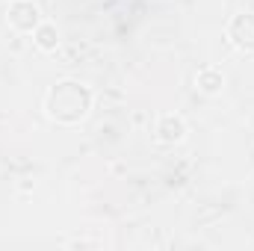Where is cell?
I'll list each match as a JSON object with an SVG mask.
<instances>
[{
  "instance_id": "cell-5",
  "label": "cell",
  "mask_w": 254,
  "mask_h": 251,
  "mask_svg": "<svg viewBox=\"0 0 254 251\" xmlns=\"http://www.w3.org/2000/svg\"><path fill=\"white\" fill-rule=\"evenodd\" d=\"M39 45H42V48H54V45H57L54 27H42V30H39Z\"/></svg>"
},
{
  "instance_id": "cell-1",
  "label": "cell",
  "mask_w": 254,
  "mask_h": 251,
  "mask_svg": "<svg viewBox=\"0 0 254 251\" xmlns=\"http://www.w3.org/2000/svg\"><path fill=\"white\" fill-rule=\"evenodd\" d=\"M48 110H51V116H57L63 122H77L89 110V92L80 89L77 83H63L51 92Z\"/></svg>"
},
{
  "instance_id": "cell-3",
  "label": "cell",
  "mask_w": 254,
  "mask_h": 251,
  "mask_svg": "<svg viewBox=\"0 0 254 251\" xmlns=\"http://www.w3.org/2000/svg\"><path fill=\"white\" fill-rule=\"evenodd\" d=\"M231 36L240 48H254V15H240L234 24H231Z\"/></svg>"
},
{
  "instance_id": "cell-4",
  "label": "cell",
  "mask_w": 254,
  "mask_h": 251,
  "mask_svg": "<svg viewBox=\"0 0 254 251\" xmlns=\"http://www.w3.org/2000/svg\"><path fill=\"white\" fill-rule=\"evenodd\" d=\"M160 136H163L166 142L181 139V136H184V125H181V119H163V125H160Z\"/></svg>"
},
{
  "instance_id": "cell-2",
  "label": "cell",
  "mask_w": 254,
  "mask_h": 251,
  "mask_svg": "<svg viewBox=\"0 0 254 251\" xmlns=\"http://www.w3.org/2000/svg\"><path fill=\"white\" fill-rule=\"evenodd\" d=\"M9 21L18 27V30H33L36 21H39V12L33 3H12L9 6Z\"/></svg>"
},
{
  "instance_id": "cell-6",
  "label": "cell",
  "mask_w": 254,
  "mask_h": 251,
  "mask_svg": "<svg viewBox=\"0 0 254 251\" xmlns=\"http://www.w3.org/2000/svg\"><path fill=\"white\" fill-rule=\"evenodd\" d=\"M201 83H204V89H207V92H213V89H219V83H222V80H219V77H213L210 71H204V74H201Z\"/></svg>"
}]
</instances>
